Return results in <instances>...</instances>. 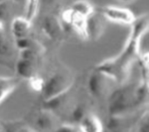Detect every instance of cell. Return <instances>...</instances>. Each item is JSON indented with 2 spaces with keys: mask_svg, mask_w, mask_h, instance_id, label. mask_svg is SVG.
Returning <instances> with one entry per match:
<instances>
[{
  "mask_svg": "<svg viewBox=\"0 0 149 132\" xmlns=\"http://www.w3.org/2000/svg\"><path fill=\"white\" fill-rule=\"evenodd\" d=\"M148 82L137 86L122 87L111 94L109 112L112 116H122L126 111L142 102L148 95Z\"/></svg>",
  "mask_w": 149,
  "mask_h": 132,
  "instance_id": "obj_2",
  "label": "cell"
},
{
  "mask_svg": "<svg viewBox=\"0 0 149 132\" xmlns=\"http://www.w3.org/2000/svg\"><path fill=\"white\" fill-rule=\"evenodd\" d=\"M79 127L80 131L84 132H100L103 130L100 120L93 115L84 116L80 121Z\"/></svg>",
  "mask_w": 149,
  "mask_h": 132,
  "instance_id": "obj_11",
  "label": "cell"
},
{
  "mask_svg": "<svg viewBox=\"0 0 149 132\" xmlns=\"http://www.w3.org/2000/svg\"><path fill=\"white\" fill-rule=\"evenodd\" d=\"M57 131L61 132H74V131H81L80 127L73 125L72 124H64L58 127Z\"/></svg>",
  "mask_w": 149,
  "mask_h": 132,
  "instance_id": "obj_17",
  "label": "cell"
},
{
  "mask_svg": "<svg viewBox=\"0 0 149 132\" xmlns=\"http://www.w3.org/2000/svg\"><path fill=\"white\" fill-rule=\"evenodd\" d=\"M26 9L25 17L30 21H31L37 13L38 0H26Z\"/></svg>",
  "mask_w": 149,
  "mask_h": 132,
  "instance_id": "obj_14",
  "label": "cell"
},
{
  "mask_svg": "<svg viewBox=\"0 0 149 132\" xmlns=\"http://www.w3.org/2000/svg\"><path fill=\"white\" fill-rule=\"evenodd\" d=\"M17 83V79L13 77L0 78V102L15 89Z\"/></svg>",
  "mask_w": 149,
  "mask_h": 132,
  "instance_id": "obj_12",
  "label": "cell"
},
{
  "mask_svg": "<svg viewBox=\"0 0 149 132\" xmlns=\"http://www.w3.org/2000/svg\"><path fill=\"white\" fill-rule=\"evenodd\" d=\"M41 28L45 35L51 40L59 38L64 31L61 21L54 15H49L44 18Z\"/></svg>",
  "mask_w": 149,
  "mask_h": 132,
  "instance_id": "obj_7",
  "label": "cell"
},
{
  "mask_svg": "<svg viewBox=\"0 0 149 132\" xmlns=\"http://www.w3.org/2000/svg\"><path fill=\"white\" fill-rule=\"evenodd\" d=\"M29 80L30 81L31 87L34 90L39 92L42 91L44 84V81L42 79L36 75Z\"/></svg>",
  "mask_w": 149,
  "mask_h": 132,
  "instance_id": "obj_16",
  "label": "cell"
},
{
  "mask_svg": "<svg viewBox=\"0 0 149 132\" xmlns=\"http://www.w3.org/2000/svg\"><path fill=\"white\" fill-rule=\"evenodd\" d=\"M30 28L31 21L25 17H16L12 22V33L16 39L27 37Z\"/></svg>",
  "mask_w": 149,
  "mask_h": 132,
  "instance_id": "obj_10",
  "label": "cell"
},
{
  "mask_svg": "<svg viewBox=\"0 0 149 132\" xmlns=\"http://www.w3.org/2000/svg\"><path fill=\"white\" fill-rule=\"evenodd\" d=\"M4 34V27L2 22L0 20V36Z\"/></svg>",
  "mask_w": 149,
  "mask_h": 132,
  "instance_id": "obj_19",
  "label": "cell"
},
{
  "mask_svg": "<svg viewBox=\"0 0 149 132\" xmlns=\"http://www.w3.org/2000/svg\"><path fill=\"white\" fill-rule=\"evenodd\" d=\"M70 9L77 14L85 18L94 11L92 5L86 0H79L75 2L72 5Z\"/></svg>",
  "mask_w": 149,
  "mask_h": 132,
  "instance_id": "obj_13",
  "label": "cell"
},
{
  "mask_svg": "<svg viewBox=\"0 0 149 132\" xmlns=\"http://www.w3.org/2000/svg\"><path fill=\"white\" fill-rule=\"evenodd\" d=\"M52 110L47 109L42 110L37 115L36 124L41 130L48 131L56 128V119Z\"/></svg>",
  "mask_w": 149,
  "mask_h": 132,
  "instance_id": "obj_9",
  "label": "cell"
},
{
  "mask_svg": "<svg viewBox=\"0 0 149 132\" xmlns=\"http://www.w3.org/2000/svg\"><path fill=\"white\" fill-rule=\"evenodd\" d=\"M112 82L115 81L105 74L95 69L88 79L89 91L95 97H104L110 92Z\"/></svg>",
  "mask_w": 149,
  "mask_h": 132,
  "instance_id": "obj_4",
  "label": "cell"
},
{
  "mask_svg": "<svg viewBox=\"0 0 149 132\" xmlns=\"http://www.w3.org/2000/svg\"><path fill=\"white\" fill-rule=\"evenodd\" d=\"M148 110L146 112H144L142 116L140 117L137 126L139 131H148Z\"/></svg>",
  "mask_w": 149,
  "mask_h": 132,
  "instance_id": "obj_15",
  "label": "cell"
},
{
  "mask_svg": "<svg viewBox=\"0 0 149 132\" xmlns=\"http://www.w3.org/2000/svg\"><path fill=\"white\" fill-rule=\"evenodd\" d=\"M73 82L72 74L68 69H61L52 74L46 81L41 91L45 102L55 98L69 91Z\"/></svg>",
  "mask_w": 149,
  "mask_h": 132,
  "instance_id": "obj_3",
  "label": "cell"
},
{
  "mask_svg": "<svg viewBox=\"0 0 149 132\" xmlns=\"http://www.w3.org/2000/svg\"><path fill=\"white\" fill-rule=\"evenodd\" d=\"M106 18L100 12L94 11L85 19L86 38L97 40L102 34L105 26Z\"/></svg>",
  "mask_w": 149,
  "mask_h": 132,
  "instance_id": "obj_5",
  "label": "cell"
},
{
  "mask_svg": "<svg viewBox=\"0 0 149 132\" xmlns=\"http://www.w3.org/2000/svg\"><path fill=\"white\" fill-rule=\"evenodd\" d=\"M1 129H2V127H1V126H0V130H1Z\"/></svg>",
  "mask_w": 149,
  "mask_h": 132,
  "instance_id": "obj_21",
  "label": "cell"
},
{
  "mask_svg": "<svg viewBox=\"0 0 149 132\" xmlns=\"http://www.w3.org/2000/svg\"><path fill=\"white\" fill-rule=\"evenodd\" d=\"M3 1H8V2H15L17 3H23V2H26V0H0L1 2H3Z\"/></svg>",
  "mask_w": 149,
  "mask_h": 132,
  "instance_id": "obj_18",
  "label": "cell"
},
{
  "mask_svg": "<svg viewBox=\"0 0 149 132\" xmlns=\"http://www.w3.org/2000/svg\"><path fill=\"white\" fill-rule=\"evenodd\" d=\"M100 12L106 19L126 24H131L136 17L129 9L113 6H104Z\"/></svg>",
  "mask_w": 149,
  "mask_h": 132,
  "instance_id": "obj_6",
  "label": "cell"
},
{
  "mask_svg": "<svg viewBox=\"0 0 149 132\" xmlns=\"http://www.w3.org/2000/svg\"><path fill=\"white\" fill-rule=\"evenodd\" d=\"M148 23L147 14L135 17L130 24V33L122 51L116 56L100 63L95 69L109 76L115 83L123 85L128 79L133 63L140 58V42L148 30Z\"/></svg>",
  "mask_w": 149,
  "mask_h": 132,
  "instance_id": "obj_1",
  "label": "cell"
},
{
  "mask_svg": "<svg viewBox=\"0 0 149 132\" xmlns=\"http://www.w3.org/2000/svg\"><path fill=\"white\" fill-rule=\"evenodd\" d=\"M120 2H123V3H132L133 1H134V0H118Z\"/></svg>",
  "mask_w": 149,
  "mask_h": 132,
  "instance_id": "obj_20",
  "label": "cell"
},
{
  "mask_svg": "<svg viewBox=\"0 0 149 132\" xmlns=\"http://www.w3.org/2000/svg\"><path fill=\"white\" fill-rule=\"evenodd\" d=\"M37 58H19L16 63V70L22 77L30 79L36 76Z\"/></svg>",
  "mask_w": 149,
  "mask_h": 132,
  "instance_id": "obj_8",
  "label": "cell"
}]
</instances>
